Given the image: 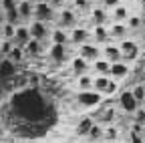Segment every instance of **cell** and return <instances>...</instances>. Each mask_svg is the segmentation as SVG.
<instances>
[{"instance_id":"6da1fadb","label":"cell","mask_w":145,"mask_h":143,"mask_svg":"<svg viewBox=\"0 0 145 143\" xmlns=\"http://www.w3.org/2000/svg\"><path fill=\"white\" fill-rule=\"evenodd\" d=\"M32 18H39L44 22H54L57 20V8L48 0H39V2H34V16Z\"/></svg>"},{"instance_id":"7a4b0ae2","label":"cell","mask_w":145,"mask_h":143,"mask_svg":"<svg viewBox=\"0 0 145 143\" xmlns=\"http://www.w3.org/2000/svg\"><path fill=\"white\" fill-rule=\"evenodd\" d=\"M139 105H141V103L135 99V95L131 93V89H127V91H121V93H119V107H121L127 115H133Z\"/></svg>"},{"instance_id":"3957f363","label":"cell","mask_w":145,"mask_h":143,"mask_svg":"<svg viewBox=\"0 0 145 143\" xmlns=\"http://www.w3.org/2000/svg\"><path fill=\"white\" fill-rule=\"evenodd\" d=\"M119 48H121V55H123V61L125 63H133L137 57H139V46L135 40L131 39H123L119 42Z\"/></svg>"},{"instance_id":"277c9868","label":"cell","mask_w":145,"mask_h":143,"mask_svg":"<svg viewBox=\"0 0 145 143\" xmlns=\"http://www.w3.org/2000/svg\"><path fill=\"white\" fill-rule=\"evenodd\" d=\"M57 26H61V28H72L77 24V12H75V8H65L63 6V10H59L57 12Z\"/></svg>"},{"instance_id":"5b68a950","label":"cell","mask_w":145,"mask_h":143,"mask_svg":"<svg viewBox=\"0 0 145 143\" xmlns=\"http://www.w3.org/2000/svg\"><path fill=\"white\" fill-rule=\"evenodd\" d=\"M28 26H30V34H32V39H39V40H42V42H44V40L50 37L48 22H44V20L32 18V20L28 22Z\"/></svg>"},{"instance_id":"8992f818","label":"cell","mask_w":145,"mask_h":143,"mask_svg":"<svg viewBox=\"0 0 145 143\" xmlns=\"http://www.w3.org/2000/svg\"><path fill=\"white\" fill-rule=\"evenodd\" d=\"M79 55L81 57H85L89 63H93V61H97L99 57H103V50L99 48V44L95 42H91V40H87V42H83V44H79Z\"/></svg>"},{"instance_id":"52a82bcc","label":"cell","mask_w":145,"mask_h":143,"mask_svg":"<svg viewBox=\"0 0 145 143\" xmlns=\"http://www.w3.org/2000/svg\"><path fill=\"white\" fill-rule=\"evenodd\" d=\"M0 6H2L4 14H6V20L12 22V24H20V14H18V4L16 0H2L0 2Z\"/></svg>"},{"instance_id":"ba28073f","label":"cell","mask_w":145,"mask_h":143,"mask_svg":"<svg viewBox=\"0 0 145 143\" xmlns=\"http://www.w3.org/2000/svg\"><path fill=\"white\" fill-rule=\"evenodd\" d=\"M87 40H91V30L89 28H85V26H72L71 28V32H69V42L71 44L79 46Z\"/></svg>"},{"instance_id":"9c48e42d","label":"cell","mask_w":145,"mask_h":143,"mask_svg":"<svg viewBox=\"0 0 145 143\" xmlns=\"http://www.w3.org/2000/svg\"><path fill=\"white\" fill-rule=\"evenodd\" d=\"M129 75H131V67H129V63H125V61L111 63V69H109V77H113V79L121 81V79H127Z\"/></svg>"},{"instance_id":"30bf717a","label":"cell","mask_w":145,"mask_h":143,"mask_svg":"<svg viewBox=\"0 0 145 143\" xmlns=\"http://www.w3.org/2000/svg\"><path fill=\"white\" fill-rule=\"evenodd\" d=\"M79 103L83 107H97L101 103V93L95 91V89H87V91H81L79 93Z\"/></svg>"},{"instance_id":"8fae6325","label":"cell","mask_w":145,"mask_h":143,"mask_svg":"<svg viewBox=\"0 0 145 143\" xmlns=\"http://www.w3.org/2000/svg\"><path fill=\"white\" fill-rule=\"evenodd\" d=\"M32 39V34H30V26H28V22H20V24H16V32H14V44H20V46H24L28 40Z\"/></svg>"},{"instance_id":"7c38bea8","label":"cell","mask_w":145,"mask_h":143,"mask_svg":"<svg viewBox=\"0 0 145 143\" xmlns=\"http://www.w3.org/2000/svg\"><path fill=\"white\" fill-rule=\"evenodd\" d=\"M91 39H93V42H97V44L109 42V40H111V37H109V26L93 24V28H91Z\"/></svg>"},{"instance_id":"4fadbf2b","label":"cell","mask_w":145,"mask_h":143,"mask_svg":"<svg viewBox=\"0 0 145 143\" xmlns=\"http://www.w3.org/2000/svg\"><path fill=\"white\" fill-rule=\"evenodd\" d=\"M18 14H20V20L22 22H30L32 16H34V4L32 0H18Z\"/></svg>"},{"instance_id":"5bb4252c","label":"cell","mask_w":145,"mask_h":143,"mask_svg":"<svg viewBox=\"0 0 145 143\" xmlns=\"http://www.w3.org/2000/svg\"><path fill=\"white\" fill-rule=\"evenodd\" d=\"M101 50H103V57H105L109 63H117V61H123V55H121V48H119V44L105 42Z\"/></svg>"},{"instance_id":"9a60e30c","label":"cell","mask_w":145,"mask_h":143,"mask_svg":"<svg viewBox=\"0 0 145 143\" xmlns=\"http://www.w3.org/2000/svg\"><path fill=\"white\" fill-rule=\"evenodd\" d=\"M48 57H50L54 63H65V61H67V44L52 42L50 48H48Z\"/></svg>"},{"instance_id":"2e32d148","label":"cell","mask_w":145,"mask_h":143,"mask_svg":"<svg viewBox=\"0 0 145 143\" xmlns=\"http://www.w3.org/2000/svg\"><path fill=\"white\" fill-rule=\"evenodd\" d=\"M127 34H129V28H127L125 22H117V20H113V24L109 26V37H111V39L123 40V39H127Z\"/></svg>"},{"instance_id":"e0dca14e","label":"cell","mask_w":145,"mask_h":143,"mask_svg":"<svg viewBox=\"0 0 145 143\" xmlns=\"http://www.w3.org/2000/svg\"><path fill=\"white\" fill-rule=\"evenodd\" d=\"M71 69H72V73H75V75L79 77V75H83V73H89V71H91V63H89L85 57L77 55L75 59H72V63H71Z\"/></svg>"},{"instance_id":"ac0fdd59","label":"cell","mask_w":145,"mask_h":143,"mask_svg":"<svg viewBox=\"0 0 145 143\" xmlns=\"http://www.w3.org/2000/svg\"><path fill=\"white\" fill-rule=\"evenodd\" d=\"M109 12H111V10L105 8L103 4L93 8V10H91V22H93V24H105L109 20Z\"/></svg>"},{"instance_id":"d6986e66","label":"cell","mask_w":145,"mask_h":143,"mask_svg":"<svg viewBox=\"0 0 145 143\" xmlns=\"http://www.w3.org/2000/svg\"><path fill=\"white\" fill-rule=\"evenodd\" d=\"M109 69H111V63L105 57H99L97 61L91 63V71H93L95 75H109Z\"/></svg>"},{"instance_id":"ffe728a7","label":"cell","mask_w":145,"mask_h":143,"mask_svg":"<svg viewBox=\"0 0 145 143\" xmlns=\"http://www.w3.org/2000/svg\"><path fill=\"white\" fill-rule=\"evenodd\" d=\"M50 42H61V44H67V42H69V32H67V28L54 26V28L50 30Z\"/></svg>"},{"instance_id":"44dd1931","label":"cell","mask_w":145,"mask_h":143,"mask_svg":"<svg viewBox=\"0 0 145 143\" xmlns=\"http://www.w3.org/2000/svg\"><path fill=\"white\" fill-rule=\"evenodd\" d=\"M24 52H26V55H30V57H39L40 52H42V40L30 39V40L24 44Z\"/></svg>"},{"instance_id":"7402d4cb","label":"cell","mask_w":145,"mask_h":143,"mask_svg":"<svg viewBox=\"0 0 145 143\" xmlns=\"http://www.w3.org/2000/svg\"><path fill=\"white\" fill-rule=\"evenodd\" d=\"M93 123L95 121L91 119V117H81L79 123H77V127H75V133L79 137H87V133H89V129H91V125H93Z\"/></svg>"},{"instance_id":"603a6c76","label":"cell","mask_w":145,"mask_h":143,"mask_svg":"<svg viewBox=\"0 0 145 143\" xmlns=\"http://www.w3.org/2000/svg\"><path fill=\"white\" fill-rule=\"evenodd\" d=\"M103 133H105V125L99 121V123H93V125H91L87 137H89L91 141H103Z\"/></svg>"},{"instance_id":"cb8c5ba5","label":"cell","mask_w":145,"mask_h":143,"mask_svg":"<svg viewBox=\"0 0 145 143\" xmlns=\"http://www.w3.org/2000/svg\"><path fill=\"white\" fill-rule=\"evenodd\" d=\"M24 57H26L24 46H20V44H14V46L10 48V52H8V57H6V59H10L14 65H18V63H22V61H24Z\"/></svg>"},{"instance_id":"d4e9b609","label":"cell","mask_w":145,"mask_h":143,"mask_svg":"<svg viewBox=\"0 0 145 143\" xmlns=\"http://www.w3.org/2000/svg\"><path fill=\"white\" fill-rule=\"evenodd\" d=\"M119 137H121L119 127L113 125V123H107L105 125V133H103V141H117Z\"/></svg>"},{"instance_id":"484cf974","label":"cell","mask_w":145,"mask_h":143,"mask_svg":"<svg viewBox=\"0 0 145 143\" xmlns=\"http://www.w3.org/2000/svg\"><path fill=\"white\" fill-rule=\"evenodd\" d=\"M111 18L117 20V22H125L127 18H129V8H127L125 4H119L111 10Z\"/></svg>"},{"instance_id":"4316f807","label":"cell","mask_w":145,"mask_h":143,"mask_svg":"<svg viewBox=\"0 0 145 143\" xmlns=\"http://www.w3.org/2000/svg\"><path fill=\"white\" fill-rule=\"evenodd\" d=\"M77 89L79 91H87V89H93V75L91 73H83L77 77Z\"/></svg>"},{"instance_id":"83f0119b","label":"cell","mask_w":145,"mask_h":143,"mask_svg":"<svg viewBox=\"0 0 145 143\" xmlns=\"http://www.w3.org/2000/svg\"><path fill=\"white\" fill-rule=\"evenodd\" d=\"M109 75H95L93 77V89L95 91H99V93H103L105 89H107V83H109Z\"/></svg>"},{"instance_id":"f1b7e54d","label":"cell","mask_w":145,"mask_h":143,"mask_svg":"<svg viewBox=\"0 0 145 143\" xmlns=\"http://www.w3.org/2000/svg\"><path fill=\"white\" fill-rule=\"evenodd\" d=\"M115 117H117V109H115V107H105V109H103V115L99 117V121H101L103 125H107V123H113Z\"/></svg>"},{"instance_id":"f546056e","label":"cell","mask_w":145,"mask_h":143,"mask_svg":"<svg viewBox=\"0 0 145 143\" xmlns=\"http://www.w3.org/2000/svg\"><path fill=\"white\" fill-rule=\"evenodd\" d=\"M143 18H141V16H135V14H129V18H127L125 20V24H127V28H129V32L131 30H139L141 26H143Z\"/></svg>"},{"instance_id":"4dcf8cb0","label":"cell","mask_w":145,"mask_h":143,"mask_svg":"<svg viewBox=\"0 0 145 143\" xmlns=\"http://www.w3.org/2000/svg\"><path fill=\"white\" fill-rule=\"evenodd\" d=\"M14 32H16V24H12V22H8V20H4L2 22V39H14Z\"/></svg>"},{"instance_id":"1f68e13d","label":"cell","mask_w":145,"mask_h":143,"mask_svg":"<svg viewBox=\"0 0 145 143\" xmlns=\"http://www.w3.org/2000/svg\"><path fill=\"white\" fill-rule=\"evenodd\" d=\"M119 93V81L117 79H109V83H107V89L103 91V95H117Z\"/></svg>"},{"instance_id":"d6a6232c","label":"cell","mask_w":145,"mask_h":143,"mask_svg":"<svg viewBox=\"0 0 145 143\" xmlns=\"http://www.w3.org/2000/svg\"><path fill=\"white\" fill-rule=\"evenodd\" d=\"M131 93L135 95V99H137L139 103H143V99H145V85H143V83L133 85V87H131Z\"/></svg>"},{"instance_id":"836d02e7","label":"cell","mask_w":145,"mask_h":143,"mask_svg":"<svg viewBox=\"0 0 145 143\" xmlns=\"http://www.w3.org/2000/svg\"><path fill=\"white\" fill-rule=\"evenodd\" d=\"M12 46H14V40H10V39H2V40H0V57H4V59H6Z\"/></svg>"},{"instance_id":"e575fe53","label":"cell","mask_w":145,"mask_h":143,"mask_svg":"<svg viewBox=\"0 0 145 143\" xmlns=\"http://www.w3.org/2000/svg\"><path fill=\"white\" fill-rule=\"evenodd\" d=\"M133 121L145 123V107H143V105H139L137 109H135V113H133Z\"/></svg>"},{"instance_id":"d590c367","label":"cell","mask_w":145,"mask_h":143,"mask_svg":"<svg viewBox=\"0 0 145 143\" xmlns=\"http://www.w3.org/2000/svg\"><path fill=\"white\" fill-rule=\"evenodd\" d=\"M28 87H32V89H39V87H40V77H39V73H30V75H28Z\"/></svg>"},{"instance_id":"8d00e7d4","label":"cell","mask_w":145,"mask_h":143,"mask_svg":"<svg viewBox=\"0 0 145 143\" xmlns=\"http://www.w3.org/2000/svg\"><path fill=\"white\" fill-rule=\"evenodd\" d=\"M72 4H75V10H89L91 6L89 0H72Z\"/></svg>"},{"instance_id":"74e56055","label":"cell","mask_w":145,"mask_h":143,"mask_svg":"<svg viewBox=\"0 0 145 143\" xmlns=\"http://www.w3.org/2000/svg\"><path fill=\"white\" fill-rule=\"evenodd\" d=\"M119 4H121V0H103V6L109 8V10H113V8L119 6Z\"/></svg>"},{"instance_id":"f35d334b","label":"cell","mask_w":145,"mask_h":143,"mask_svg":"<svg viewBox=\"0 0 145 143\" xmlns=\"http://www.w3.org/2000/svg\"><path fill=\"white\" fill-rule=\"evenodd\" d=\"M48 2H50L54 8H63V6L67 4V0H48Z\"/></svg>"},{"instance_id":"ab89813d","label":"cell","mask_w":145,"mask_h":143,"mask_svg":"<svg viewBox=\"0 0 145 143\" xmlns=\"http://www.w3.org/2000/svg\"><path fill=\"white\" fill-rule=\"evenodd\" d=\"M0 39H2V22H0Z\"/></svg>"},{"instance_id":"60d3db41","label":"cell","mask_w":145,"mask_h":143,"mask_svg":"<svg viewBox=\"0 0 145 143\" xmlns=\"http://www.w3.org/2000/svg\"><path fill=\"white\" fill-rule=\"evenodd\" d=\"M143 75H145V65H143Z\"/></svg>"},{"instance_id":"b9f144b4","label":"cell","mask_w":145,"mask_h":143,"mask_svg":"<svg viewBox=\"0 0 145 143\" xmlns=\"http://www.w3.org/2000/svg\"><path fill=\"white\" fill-rule=\"evenodd\" d=\"M141 105H143V107H145V99H143V103H141Z\"/></svg>"},{"instance_id":"7bdbcfd3","label":"cell","mask_w":145,"mask_h":143,"mask_svg":"<svg viewBox=\"0 0 145 143\" xmlns=\"http://www.w3.org/2000/svg\"><path fill=\"white\" fill-rule=\"evenodd\" d=\"M0 40H2V39H0Z\"/></svg>"}]
</instances>
